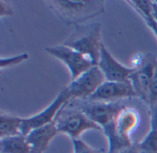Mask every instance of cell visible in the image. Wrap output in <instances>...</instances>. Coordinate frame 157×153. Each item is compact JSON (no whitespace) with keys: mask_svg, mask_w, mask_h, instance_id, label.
Wrapping results in <instances>:
<instances>
[{"mask_svg":"<svg viewBox=\"0 0 157 153\" xmlns=\"http://www.w3.org/2000/svg\"><path fill=\"white\" fill-rule=\"evenodd\" d=\"M45 3L65 25H81L105 13L102 0H49Z\"/></svg>","mask_w":157,"mask_h":153,"instance_id":"6da1fadb","label":"cell"},{"mask_svg":"<svg viewBox=\"0 0 157 153\" xmlns=\"http://www.w3.org/2000/svg\"><path fill=\"white\" fill-rule=\"evenodd\" d=\"M101 28L102 26L98 22L75 26L74 30L63 44L88 58L94 65H98L104 44L101 39Z\"/></svg>","mask_w":157,"mask_h":153,"instance_id":"7a4b0ae2","label":"cell"},{"mask_svg":"<svg viewBox=\"0 0 157 153\" xmlns=\"http://www.w3.org/2000/svg\"><path fill=\"white\" fill-rule=\"evenodd\" d=\"M59 133L67 135L72 140H78L87 130L102 131V129L92 121L80 108L70 101L60 110L54 119Z\"/></svg>","mask_w":157,"mask_h":153,"instance_id":"3957f363","label":"cell"},{"mask_svg":"<svg viewBox=\"0 0 157 153\" xmlns=\"http://www.w3.org/2000/svg\"><path fill=\"white\" fill-rule=\"evenodd\" d=\"M139 122L138 111L132 107L125 106L111 124L102 129V132L107 137L110 146L120 145L122 142L132 143L131 134L138 127Z\"/></svg>","mask_w":157,"mask_h":153,"instance_id":"277c9868","label":"cell"},{"mask_svg":"<svg viewBox=\"0 0 157 153\" xmlns=\"http://www.w3.org/2000/svg\"><path fill=\"white\" fill-rule=\"evenodd\" d=\"M124 101L106 103V102H94L88 100L71 99L70 103L80 108L92 121L98 124L101 129L111 124L118 114L127 106Z\"/></svg>","mask_w":157,"mask_h":153,"instance_id":"5b68a950","label":"cell"},{"mask_svg":"<svg viewBox=\"0 0 157 153\" xmlns=\"http://www.w3.org/2000/svg\"><path fill=\"white\" fill-rule=\"evenodd\" d=\"M70 100H71V95L67 88L64 87L54 98L52 104H50L46 108H44L42 111L39 112L38 114L32 117L23 118L20 134L26 137L33 129L53 122L60 110Z\"/></svg>","mask_w":157,"mask_h":153,"instance_id":"8992f818","label":"cell"},{"mask_svg":"<svg viewBox=\"0 0 157 153\" xmlns=\"http://www.w3.org/2000/svg\"><path fill=\"white\" fill-rule=\"evenodd\" d=\"M106 82L105 76L98 65L91 67L66 86L71 99L86 100Z\"/></svg>","mask_w":157,"mask_h":153,"instance_id":"52a82bcc","label":"cell"},{"mask_svg":"<svg viewBox=\"0 0 157 153\" xmlns=\"http://www.w3.org/2000/svg\"><path fill=\"white\" fill-rule=\"evenodd\" d=\"M156 62L157 59L152 53L142 55L141 60L133 66L135 70L129 79L137 97L142 99L145 104L147 103L149 86L155 73Z\"/></svg>","mask_w":157,"mask_h":153,"instance_id":"ba28073f","label":"cell"},{"mask_svg":"<svg viewBox=\"0 0 157 153\" xmlns=\"http://www.w3.org/2000/svg\"><path fill=\"white\" fill-rule=\"evenodd\" d=\"M44 50L48 54L62 61L68 67L72 81L78 78L91 67L96 66L88 58L82 55L78 51L64 46L63 44L46 47Z\"/></svg>","mask_w":157,"mask_h":153,"instance_id":"9c48e42d","label":"cell"},{"mask_svg":"<svg viewBox=\"0 0 157 153\" xmlns=\"http://www.w3.org/2000/svg\"><path fill=\"white\" fill-rule=\"evenodd\" d=\"M137 97L136 93L130 83L127 82H109L103 83L100 87L86 100L94 102H119L125 99Z\"/></svg>","mask_w":157,"mask_h":153,"instance_id":"30bf717a","label":"cell"},{"mask_svg":"<svg viewBox=\"0 0 157 153\" xmlns=\"http://www.w3.org/2000/svg\"><path fill=\"white\" fill-rule=\"evenodd\" d=\"M98 66L103 73L106 81L127 82L134 72V67H127L119 62L103 44Z\"/></svg>","mask_w":157,"mask_h":153,"instance_id":"8fae6325","label":"cell"},{"mask_svg":"<svg viewBox=\"0 0 157 153\" xmlns=\"http://www.w3.org/2000/svg\"><path fill=\"white\" fill-rule=\"evenodd\" d=\"M58 133L54 121L30 131L26 136V139L30 146L31 153L45 152L51 141Z\"/></svg>","mask_w":157,"mask_h":153,"instance_id":"7c38bea8","label":"cell"},{"mask_svg":"<svg viewBox=\"0 0 157 153\" xmlns=\"http://www.w3.org/2000/svg\"><path fill=\"white\" fill-rule=\"evenodd\" d=\"M23 118L2 111L0 113V139L21 135L20 130Z\"/></svg>","mask_w":157,"mask_h":153,"instance_id":"4fadbf2b","label":"cell"},{"mask_svg":"<svg viewBox=\"0 0 157 153\" xmlns=\"http://www.w3.org/2000/svg\"><path fill=\"white\" fill-rule=\"evenodd\" d=\"M1 153H31V149L25 136L17 135L0 139Z\"/></svg>","mask_w":157,"mask_h":153,"instance_id":"5bb4252c","label":"cell"},{"mask_svg":"<svg viewBox=\"0 0 157 153\" xmlns=\"http://www.w3.org/2000/svg\"><path fill=\"white\" fill-rule=\"evenodd\" d=\"M142 17H153V1L151 0H130L126 1Z\"/></svg>","mask_w":157,"mask_h":153,"instance_id":"9a60e30c","label":"cell"},{"mask_svg":"<svg viewBox=\"0 0 157 153\" xmlns=\"http://www.w3.org/2000/svg\"><path fill=\"white\" fill-rule=\"evenodd\" d=\"M138 146L142 151L157 153V131L150 130Z\"/></svg>","mask_w":157,"mask_h":153,"instance_id":"2e32d148","label":"cell"},{"mask_svg":"<svg viewBox=\"0 0 157 153\" xmlns=\"http://www.w3.org/2000/svg\"><path fill=\"white\" fill-rule=\"evenodd\" d=\"M29 55L26 52L16 55V56H12V57H2L1 61H0V68L1 70H4L5 68H10L13 67L15 65H17L25 61H27L29 59Z\"/></svg>","mask_w":157,"mask_h":153,"instance_id":"e0dca14e","label":"cell"},{"mask_svg":"<svg viewBox=\"0 0 157 153\" xmlns=\"http://www.w3.org/2000/svg\"><path fill=\"white\" fill-rule=\"evenodd\" d=\"M146 105L148 106L149 108H151V107L157 105V62L156 64H155V73H154L152 82L150 84V86H149Z\"/></svg>","mask_w":157,"mask_h":153,"instance_id":"ac0fdd59","label":"cell"},{"mask_svg":"<svg viewBox=\"0 0 157 153\" xmlns=\"http://www.w3.org/2000/svg\"><path fill=\"white\" fill-rule=\"evenodd\" d=\"M72 141L74 147V153H100L98 151L91 148L89 145H87L80 139Z\"/></svg>","mask_w":157,"mask_h":153,"instance_id":"d6986e66","label":"cell"},{"mask_svg":"<svg viewBox=\"0 0 157 153\" xmlns=\"http://www.w3.org/2000/svg\"><path fill=\"white\" fill-rule=\"evenodd\" d=\"M13 8L10 6L9 2L1 0L0 1V17L3 18L5 17L13 16Z\"/></svg>","mask_w":157,"mask_h":153,"instance_id":"ffe728a7","label":"cell"},{"mask_svg":"<svg viewBox=\"0 0 157 153\" xmlns=\"http://www.w3.org/2000/svg\"><path fill=\"white\" fill-rule=\"evenodd\" d=\"M150 112V130L157 131V105L149 108Z\"/></svg>","mask_w":157,"mask_h":153,"instance_id":"44dd1931","label":"cell"},{"mask_svg":"<svg viewBox=\"0 0 157 153\" xmlns=\"http://www.w3.org/2000/svg\"><path fill=\"white\" fill-rule=\"evenodd\" d=\"M142 18L144 20L145 24L150 28V29L153 31V33L156 36L157 38V20L154 18V17H142Z\"/></svg>","mask_w":157,"mask_h":153,"instance_id":"7402d4cb","label":"cell"},{"mask_svg":"<svg viewBox=\"0 0 157 153\" xmlns=\"http://www.w3.org/2000/svg\"><path fill=\"white\" fill-rule=\"evenodd\" d=\"M118 153H140V149H139L138 145H132V146L126 148Z\"/></svg>","mask_w":157,"mask_h":153,"instance_id":"603a6c76","label":"cell"},{"mask_svg":"<svg viewBox=\"0 0 157 153\" xmlns=\"http://www.w3.org/2000/svg\"><path fill=\"white\" fill-rule=\"evenodd\" d=\"M153 17L157 20V3L156 1H153Z\"/></svg>","mask_w":157,"mask_h":153,"instance_id":"cb8c5ba5","label":"cell"},{"mask_svg":"<svg viewBox=\"0 0 157 153\" xmlns=\"http://www.w3.org/2000/svg\"><path fill=\"white\" fill-rule=\"evenodd\" d=\"M140 153H150V152H146V151H140Z\"/></svg>","mask_w":157,"mask_h":153,"instance_id":"d4e9b609","label":"cell"},{"mask_svg":"<svg viewBox=\"0 0 157 153\" xmlns=\"http://www.w3.org/2000/svg\"><path fill=\"white\" fill-rule=\"evenodd\" d=\"M155 1H156V3H157V0H155Z\"/></svg>","mask_w":157,"mask_h":153,"instance_id":"484cf974","label":"cell"}]
</instances>
